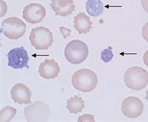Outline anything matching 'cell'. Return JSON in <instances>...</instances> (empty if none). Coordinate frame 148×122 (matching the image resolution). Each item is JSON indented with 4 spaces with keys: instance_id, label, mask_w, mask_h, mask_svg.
Listing matches in <instances>:
<instances>
[{
    "instance_id": "obj_1",
    "label": "cell",
    "mask_w": 148,
    "mask_h": 122,
    "mask_svg": "<svg viewBox=\"0 0 148 122\" xmlns=\"http://www.w3.org/2000/svg\"><path fill=\"white\" fill-rule=\"evenodd\" d=\"M73 87L78 91L87 93L95 90L98 83L96 74L91 70L83 68L76 71L71 78Z\"/></svg>"
},
{
    "instance_id": "obj_2",
    "label": "cell",
    "mask_w": 148,
    "mask_h": 122,
    "mask_svg": "<svg viewBox=\"0 0 148 122\" xmlns=\"http://www.w3.org/2000/svg\"><path fill=\"white\" fill-rule=\"evenodd\" d=\"M89 48L87 45L79 40H73L66 45L64 56L66 60L74 65L80 64L88 57Z\"/></svg>"
},
{
    "instance_id": "obj_3",
    "label": "cell",
    "mask_w": 148,
    "mask_h": 122,
    "mask_svg": "<svg viewBox=\"0 0 148 122\" xmlns=\"http://www.w3.org/2000/svg\"><path fill=\"white\" fill-rule=\"evenodd\" d=\"M124 80L128 88L139 91L145 88L148 83V72L139 66H132L126 72Z\"/></svg>"
},
{
    "instance_id": "obj_4",
    "label": "cell",
    "mask_w": 148,
    "mask_h": 122,
    "mask_svg": "<svg viewBox=\"0 0 148 122\" xmlns=\"http://www.w3.org/2000/svg\"><path fill=\"white\" fill-rule=\"evenodd\" d=\"M29 40L37 50H46L53 45V33L48 28L39 26L31 31Z\"/></svg>"
},
{
    "instance_id": "obj_5",
    "label": "cell",
    "mask_w": 148,
    "mask_h": 122,
    "mask_svg": "<svg viewBox=\"0 0 148 122\" xmlns=\"http://www.w3.org/2000/svg\"><path fill=\"white\" fill-rule=\"evenodd\" d=\"M26 31V25L17 17L8 18L1 23V33L11 40H18L21 38L25 34Z\"/></svg>"
},
{
    "instance_id": "obj_6",
    "label": "cell",
    "mask_w": 148,
    "mask_h": 122,
    "mask_svg": "<svg viewBox=\"0 0 148 122\" xmlns=\"http://www.w3.org/2000/svg\"><path fill=\"white\" fill-rule=\"evenodd\" d=\"M49 115L48 106L40 101L34 102L25 108V115L28 121H46Z\"/></svg>"
},
{
    "instance_id": "obj_7",
    "label": "cell",
    "mask_w": 148,
    "mask_h": 122,
    "mask_svg": "<svg viewBox=\"0 0 148 122\" xmlns=\"http://www.w3.org/2000/svg\"><path fill=\"white\" fill-rule=\"evenodd\" d=\"M8 65L14 69L26 68L29 69V58L27 51L23 46L11 50L8 53Z\"/></svg>"
},
{
    "instance_id": "obj_8",
    "label": "cell",
    "mask_w": 148,
    "mask_h": 122,
    "mask_svg": "<svg viewBox=\"0 0 148 122\" xmlns=\"http://www.w3.org/2000/svg\"><path fill=\"white\" fill-rule=\"evenodd\" d=\"M144 110V105L139 98L129 96L125 98L121 105L123 113L130 119H135L141 115Z\"/></svg>"
},
{
    "instance_id": "obj_9",
    "label": "cell",
    "mask_w": 148,
    "mask_h": 122,
    "mask_svg": "<svg viewBox=\"0 0 148 122\" xmlns=\"http://www.w3.org/2000/svg\"><path fill=\"white\" fill-rule=\"evenodd\" d=\"M46 11L41 4L31 3L24 8L23 17L25 20L32 24L41 22L45 18Z\"/></svg>"
},
{
    "instance_id": "obj_10",
    "label": "cell",
    "mask_w": 148,
    "mask_h": 122,
    "mask_svg": "<svg viewBox=\"0 0 148 122\" xmlns=\"http://www.w3.org/2000/svg\"><path fill=\"white\" fill-rule=\"evenodd\" d=\"M11 96L14 102L19 105L32 103V91L26 85L21 83H16L13 86L11 90Z\"/></svg>"
},
{
    "instance_id": "obj_11",
    "label": "cell",
    "mask_w": 148,
    "mask_h": 122,
    "mask_svg": "<svg viewBox=\"0 0 148 122\" xmlns=\"http://www.w3.org/2000/svg\"><path fill=\"white\" fill-rule=\"evenodd\" d=\"M60 72V66L54 59H46L39 66L38 73L46 80L54 79L56 78Z\"/></svg>"
},
{
    "instance_id": "obj_12",
    "label": "cell",
    "mask_w": 148,
    "mask_h": 122,
    "mask_svg": "<svg viewBox=\"0 0 148 122\" xmlns=\"http://www.w3.org/2000/svg\"><path fill=\"white\" fill-rule=\"evenodd\" d=\"M50 6L55 16L66 17L71 15L75 11L73 0H51Z\"/></svg>"
},
{
    "instance_id": "obj_13",
    "label": "cell",
    "mask_w": 148,
    "mask_h": 122,
    "mask_svg": "<svg viewBox=\"0 0 148 122\" xmlns=\"http://www.w3.org/2000/svg\"><path fill=\"white\" fill-rule=\"evenodd\" d=\"M92 22L84 12H80L74 17V28L79 34H86L92 28Z\"/></svg>"
},
{
    "instance_id": "obj_14",
    "label": "cell",
    "mask_w": 148,
    "mask_h": 122,
    "mask_svg": "<svg viewBox=\"0 0 148 122\" xmlns=\"http://www.w3.org/2000/svg\"><path fill=\"white\" fill-rule=\"evenodd\" d=\"M84 108V101L81 97L77 95L70 98L67 100L66 108L68 110L70 113L76 114L82 112Z\"/></svg>"
},
{
    "instance_id": "obj_15",
    "label": "cell",
    "mask_w": 148,
    "mask_h": 122,
    "mask_svg": "<svg viewBox=\"0 0 148 122\" xmlns=\"http://www.w3.org/2000/svg\"><path fill=\"white\" fill-rule=\"evenodd\" d=\"M86 8L89 15L93 17H99L103 13V3L101 0H88Z\"/></svg>"
},
{
    "instance_id": "obj_16",
    "label": "cell",
    "mask_w": 148,
    "mask_h": 122,
    "mask_svg": "<svg viewBox=\"0 0 148 122\" xmlns=\"http://www.w3.org/2000/svg\"><path fill=\"white\" fill-rule=\"evenodd\" d=\"M17 113L16 108L6 106L0 112V120L1 121H10Z\"/></svg>"
},
{
    "instance_id": "obj_17",
    "label": "cell",
    "mask_w": 148,
    "mask_h": 122,
    "mask_svg": "<svg viewBox=\"0 0 148 122\" xmlns=\"http://www.w3.org/2000/svg\"><path fill=\"white\" fill-rule=\"evenodd\" d=\"M114 54L112 52V47L109 46L108 48L104 50L101 54V58L105 63L110 62L113 58Z\"/></svg>"
},
{
    "instance_id": "obj_18",
    "label": "cell",
    "mask_w": 148,
    "mask_h": 122,
    "mask_svg": "<svg viewBox=\"0 0 148 122\" xmlns=\"http://www.w3.org/2000/svg\"><path fill=\"white\" fill-rule=\"evenodd\" d=\"M77 121H95V118L91 114H84V115L80 116L77 119Z\"/></svg>"
},
{
    "instance_id": "obj_19",
    "label": "cell",
    "mask_w": 148,
    "mask_h": 122,
    "mask_svg": "<svg viewBox=\"0 0 148 122\" xmlns=\"http://www.w3.org/2000/svg\"><path fill=\"white\" fill-rule=\"evenodd\" d=\"M142 35L143 38L148 42V22L143 26L142 28Z\"/></svg>"
},
{
    "instance_id": "obj_20",
    "label": "cell",
    "mask_w": 148,
    "mask_h": 122,
    "mask_svg": "<svg viewBox=\"0 0 148 122\" xmlns=\"http://www.w3.org/2000/svg\"><path fill=\"white\" fill-rule=\"evenodd\" d=\"M141 5L143 9L148 13V0H141Z\"/></svg>"
},
{
    "instance_id": "obj_21",
    "label": "cell",
    "mask_w": 148,
    "mask_h": 122,
    "mask_svg": "<svg viewBox=\"0 0 148 122\" xmlns=\"http://www.w3.org/2000/svg\"><path fill=\"white\" fill-rule=\"evenodd\" d=\"M143 61L145 64L148 66V50H147L146 52L144 54L143 56Z\"/></svg>"
},
{
    "instance_id": "obj_22",
    "label": "cell",
    "mask_w": 148,
    "mask_h": 122,
    "mask_svg": "<svg viewBox=\"0 0 148 122\" xmlns=\"http://www.w3.org/2000/svg\"><path fill=\"white\" fill-rule=\"evenodd\" d=\"M145 99L148 101V90L147 91H146V96L145 97Z\"/></svg>"
}]
</instances>
